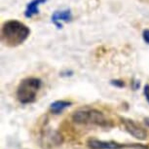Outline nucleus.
I'll return each mask as SVG.
<instances>
[{
	"label": "nucleus",
	"instance_id": "nucleus-10",
	"mask_svg": "<svg viewBox=\"0 0 149 149\" xmlns=\"http://www.w3.org/2000/svg\"><path fill=\"white\" fill-rule=\"evenodd\" d=\"M142 38H143V41H144L146 44L149 45V29H144V30H143Z\"/></svg>",
	"mask_w": 149,
	"mask_h": 149
},
{
	"label": "nucleus",
	"instance_id": "nucleus-4",
	"mask_svg": "<svg viewBox=\"0 0 149 149\" xmlns=\"http://www.w3.org/2000/svg\"><path fill=\"white\" fill-rule=\"evenodd\" d=\"M87 144L91 149H122V148H139V149H145L144 146L139 144H123V143H118L112 140H100L95 139H91L88 140Z\"/></svg>",
	"mask_w": 149,
	"mask_h": 149
},
{
	"label": "nucleus",
	"instance_id": "nucleus-13",
	"mask_svg": "<svg viewBox=\"0 0 149 149\" xmlns=\"http://www.w3.org/2000/svg\"><path fill=\"white\" fill-rule=\"evenodd\" d=\"M144 123H145V125L147 126V127H149V117L144 118Z\"/></svg>",
	"mask_w": 149,
	"mask_h": 149
},
{
	"label": "nucleus",
	"instance_id": "nucleus-11",
	"mask_svg": "<svg viewBox=\"0 0 149 149\" xmlns=\"http://www.w3.org/2000/svg\"><path fill=\"white\" fill-rule=\"evenodd\" d=\"M143 93H144V95H145L146 100H147V102H149V85H148V84L144 86V90H143Z\"/></svg>",
	"mask_w": 149,
	"mask_h": 149
},
{
	"label": "nucleus",
	"instance_id": "nucleus-6",
	"mask_svg": "<svg viewBox=\"0 0 149 149\" xmlns=\"http://www.w3.org/2000/svg\"><path fill=\"white\" fill-rule=\"evenodd\" d=\"M52 22L58 29L63 27V22H68L72 19V12L70 9L58 10L52 15Z\"/></svg>",
	"mask_w": 149,
	"mask_h": 149
},
{
	"label": "nucleus",
	"instance_id": "nucleus-7",
	"mask_svg": "<svg viewBox=\"0 0 149 149\" xmlns=\"http://www.w3.org/2000/svg\"><path fill=\"white\" fill-rule=\"evenodd\" d=\"M47 0H31L29 4L26 5V8L24 10V17L27 19H30L35 15L39 14V7L42 4H44Z\"/></svg>",
	"mask_w": 149,
	"mask_h": 149
},
{
	"label": "nucleus",
	"instance_id": "nucleus-8",
	"mask_svg": "<svg viewBox=\"0 0 149 149\" xmlns=\"http://www.w3.org/2000/svg\"><path fill=\"white\" fill-rule=\"evenodd\" d=\"M71 105H72L71 102H67V100H56V102L51 103L50 110H51L53 114H61L63 110L70 107Z\"/></svg>",
	"mask_w": 149,
	"mask_h": 149
},
{
	"label": "nucleus",
	"instance_id": "nucleus-3",
	"mask_svg": "<svg viewBox=\"0 0 149 149\" xmlns=\"http://www.w3.org/2000/svg\"><path fill=\"white\" fill-rule=\"evenodd\" d=\"M72 119L77 124H91L98 127H109L110 121L104 116L102 111L95 108L78 109L72 115Z\"/></svg>",
	"mask_w": 149,
	"mask_h": 149
},
{
	"label": "nucleus",
	"instance_id": "nucleus-9",
	"mask_svg": "<svg viewBox=\"0 0 149 149\" xmlns=\"http://www.w3.org/2000/svg\"><path fill=\"white\" fill-rule=\"evenodd\" d=\"M110 84H111V85H113L114 87H117V88H123V87L125 86V83H124V81L123 80H119V79L111 80Z\"/></svg>",
	"mask_w": 149,
	"mask_h": 149
},
{
	"label": "nucleus",
	"instance_id": "nucleus-5",
	"mask_svg": "<svg viewBox=\"0 0 149 149\" xmlns=\"http://www.w3.org/2000/svg\"><path fill=\"white\" fill-rule=\"evenodd\" d=\"M120 119L122 121L126 131L130 134H132L134 137H136V139L139 140H145L147 139V133H146V131L140 127L139 125H137L134 121L125 117H121Z\"/></svg>",
	"mask_w": 149,
	"mask_h": 149
},
{
	"label": "nucleus",
	"instance_id": "nucleus-2",
	"mask_svg": "<svg viewBox=\"0 0 149 149\" xmlns=\"http://www.w3.org/2000/svg\"><path fill=\"white\" fill-rule=\"evenodd\" d=\"M42 81L36 77H27L19 82L17 88V100L22 104H30L36 100Z\"/></svg>",
	"mask_w": 149,
	"mask_h": 149
},
{
	"label": "nucleus",
	"instance_id": "nucleus-1",
	"mask_svg": "<svg viewBox=\"0 0 149 149\" xmlns=\"http://www.w3.org/2000/svg\"><path fill=\"white\" fill-rule=\"evenodd\" d=\"M29 27L17 19H9L2 24L1 41L8 47L19 46L29 38Z\"/></svg>",
	"mask_w": 149,
	"mask_h": 149
},
{
	"label": "nucleus",
	"instance_id": "nucleus-12",
	"mask_svg": "<svg viewBox=\"0 0 149 149\" xmlns=\"http://www.w3.org/2000/svg\"><path fill=\"white\" fill-rule=\"evenodd\" d=\"M133 84H134V90H137L139 88V86H140V84H139V81L137 82V81H134V82H133Z\"/></svg>",
	"mask_w": 149,
	"mask_h": 149
}]
</instances>
